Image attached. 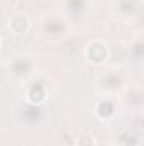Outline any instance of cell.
I'll list each match as a JSON object with an SVG mask.
<instances>
[{
    "label": "cell",
    "mask_w": 144,
    "mask_h": 146,
    "mask_svg": "<svg viewBox=\"0 0 144 146\" xmlns=\"http://www.w3.org/2000/svg\"><path fill=\"white\" fill-rule=\"evenodd\" d=\"M85 58L92 65H104L108 58V46L102 39H93L87 48H85Z\"/></svg>",
    "instance_id": "cell-1"
},
{
    "label": "cell",
    "mask_w": 144,
    "mask_h": 146,
    "mask_svg": "<svg viewBox=\"0 0 144 146\" xmlns=\"http://www.w3.org/2000/svg\"><path fill=\"white\" fill-rule=\"evenodd\" d=\"M7 27H9V31H10L12 34H15V36H24V34H27L29 29H31V19H29L26 14H22V12L14 14V15L9 19Z\"/></svg>",
    "instance_id": "cell-2"
},
{
    "label": "cell",
    "mask_w": 144,
    "mask_h": 146,
    "mask_svg": "<svg viewBox=\"0 0 144 146\" xmlns=\"http://www.w3.org/2000/svg\"><path fill=\"white\" fill-rule=\"evenodd\" d=\"M46 95H48V92H46L44 87H41V85H32V87H29L27 92H26V100H27L29 104H42V102L46 100Z\"/></svg>",
    "instance_id": "cell-3"
},
{
    "label": "cell",
    "mask_w": 144,
    "mask_h": 146,
    "mask_svg": "<svg viewBox=\"0 0 144 146\" xmlns=\"http://www.w3.org/2000/svg\"><path fill=\"white\" fill-rule=\"evenodd\" d=\"M95 114L100 117V119H110L114 115V104L108 102V100H104V102H98L95 106Z\"/></svg>",
    "instance_id": "cell-4"
},
{
    "label": "cell",
    "mask_w": 144,
    "mask_h": 146,
    "mask_svg": "<svg viewBox=\"0 0 144 146\" xmlns=\"http://www.w3.org/2000/svg\"><path fill=\"white\" fill-rule=\"evenodd\" d=\"M75 146H97V139H95V136L92 133L81 131L75 138Z\"/></svg>",
    "instance_id": "cell-5"
},
{
    "label": "cell",
    "mask_w": 144,
    "mask_h": 146,
    "mask_svg": "<svg viewBox=\"0 0 144 146\" xmlns=\"http://www.w3.org/2000/svg\"><path fill=\"white\" fill-rule=\"evenodd\" d=\"M126 146H139V145H134V143H131V145H126Z\"/></svg>",
    "instance_id": "cell-6"
},
{
    "label": "cell",
    "mask_w": 144,
    "mask_h": 146,
    "mask_svg": "<svg viewBox=\"0 0 144 146\" xmlns=\"http://www.w3.org/2000/svg\"><path fill=\"white\" fill-rule=\"evenodd\" d=\"M0 44H2V37H0Z\"/></svg>",
    "instance_id": "cell-7"
},
{
    "label": "cell",
    "mask_w": 144,
    "mask_h": 146,
    "mask_svg": "<svg viewBox=\"0 0 144 146\" xmlns=\"http://www.w3.org/2000/svg\"><path fill=\"white\" fill-rule=\"evenodd\" d=\"M137 2H143V0H137Z\"/></svg>",
    "instance_id": "cell-8"
}]
</instances>
